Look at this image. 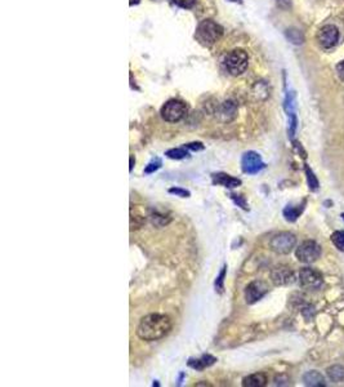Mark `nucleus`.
<instances>
[{
	"instance_id": "nucleus-1",
	"label": "nucleus",
	"mask_w": 344,
	"mask_h": 387,
	"mask_svg": "<svg viewBox=\"0 0 344 387\" xmlns=\"http://www.w3.org/2000/svg\"><path fill=\"white\" fill-rule=\"evenodd\" d=\"M172 329L170 318L165 314H148L140 322L137 326V336L142 341H158L168 336Z\"/></svg>"
},
{
	"instance_id": "nucleus-2",
	"label": "nucleus",
	"mask_w": 344,
	"mask_h": 387,
	"mask_svg": "<svg viewBox=\"0 0 344 387\" xmlns=\"http://www.w3.org/2000/svg\"><path fill=\"white\" fill-rule=\"evenodd\" d=\"M223 35V28L218 25L213 20H204L200 22V25L198 26L196 30V39L204 46H213L216 42L222 38Z\"/></svg>"
},
{
	"instance_id": "nucleus-3",
	"label": "nucleus",
	"mask_w": 344,
	"mask_h": 387,
	"mask_svg": "<svg viewBox=\"0 0 344 387\" xmlns=\"http://www.w3.org/2000/svg\"><path fill=\"white\" fill-rule=\"evenodd\" d=\"M249 64V56L244 50H232L226 56L224 66L226 70L234 76H238L248 68Z\"/></svg>"
},
{
	"instance_id": "nucleus-4",
	"label": "nucleus",
	"mask_w": 344,
	"mask_h": 387,
	"mask_svg": "<svg viewBox=\"0 0 344 387\" xmlns=\"http://www.w3.org/2000/svg\"><path fill=\"white\" fill-rule=\"evenodd\" d=\"M187 104L180 100H169L162 108V118L168 123H178L187 115Z\"/></svg>"
},
{
	"instance_id": "nucleus-5",
	"label": "nucleus",
	"mask_w": 344,
	"mask_h": 387,
	"mask_svg": "<svg viewBox=\"0 0 344 387\" xmlns=\"http://www.w3.org/2000/svg\"><path fill=\"white\" fill-rule=\"evenodd\" d=\"M296 238L294 234L282 231V232L276 234L270 242V248L278 254H288L296 248Z\"/></svg>"
},
{
	"instance_id": "nucleus-6",
	"label": "nucleus",
	"mask_w": 344,
	"mask_h": 387,
	"mask_svg": "<svg viewBox=\"0 0 344 387\" xmlns=\"http://www.w3.org/2000/svg\"><path fill=\"white\" fill-rule=\"evenodd\" d=\"M296 256L303 264H312L321 256V246L314 240H306L296 248Z\"/></svg>"
},
{
	"instance_id": "nucleus-7",
	"label": "nucleus",
	"mask_w": 344,
	"mask_h": 387,
	"mask_svg": "<svg viewBox=\"0 0 344 387\" xmlns=\"http://www.w3.org/2000/svg\"><path fill=\"white\" fill-rule=\"evenodd\" d=\"M299 283L303 288L310 289V290H317L322 286L324 278L320 271L311 268H302L300 272H299Z\"/></svg>"
},
{
	"instance_id": "nucleus-8",
	"label": "nucleus",
	"mask_w": 344,
	"mask_h": 387,
	"mask_svg": "<svg viewBox=\"0 0 344 387\" xmlns=\"http://www.w3.org/2000/svg\"><path fill=\"white\" fill-rule=\"evenodd\" d=\"M264 168L262 158L256 151H248L241 158V169L246 174H256Z\"/></svg>"
},
{
	"instance_id": "nucleus-9",
	"label": "nucleus",
	"mask_w": 344,
	"mask_h": 387,
	"mask_svg": "<svg viewBox=\"0 0 344 387\" xmlns=\"http://www.w3.org/2000/svg\"><path fill=\"white\" fill-rule=\"evenodd\" d=\"M316 39L318 42V46L329 50L332 46L338 43L339 39V31L338 28L332 25H325L318 30L316 35Z\"/></svg>"
},
{
	"instance_id": "nucleus-10",
	"label": "nucleus",
	"mask_w": 344,
	"mask_h": 387,
	"mask_svg": "<svg viewBox=\"0 0 344 387\" xmlns=\"http://www.w3.org/2000/svg\"><path fill=\"white\" fill-rule=\"evenodd\" d=\"M268 292V286L264 282H260V280H256V282H252L250 284H248L246 288H245V301L246 304H253L256 302H258L262 297H264Z\"/></svg>"
},
{
	"instance_id": "nucleus-11",
	"label": "nucleus",
	"mask_w": 344,
	"mask_h": 387,
	"mask_svg": "<svg viewBox=\"0 0 344 387\" xmlns=\"http://www.w3.org/2000/svg\"><path fill=\"white\" fill-rule=\"evenodd\" d=\"M271 279L274 286H289V284H292L296 282V275H294L292 268L281 264V266H276L271 271Z\"/></svg>"
},
{
	"instance_id": "nucleus-12",
	"label": "nucleus",
	"mask_w": 344,
	"mask_h": 387,
	"mask_svg": "<svg viewBox=\"0 0 344 387\" xmlns=\"http://www.w3.org/2000/svg\"><path fill=\"white\" fill-rule=\"evenodd\" d=\"M212 178H213L214 184H220V186H223V188H238L241 184L240 178L232 177V176L227 174V173H214V174L212 176Z\"/></svg>"
},
{
	"instance_id": "nucleus-13",
	"label": "nucleus",
	"mask_w": 344,
	"mask_h": 387,
	"mask_svg": "<svg viewBox=\"0 0 344 387\" xmlns=\"http://www.w3.org/2000/svg\"><path fill=\"white\" fill-rule=\"evenodd\" d=\"M236 112H238L236 104L231 101H227L220 104L218 111H216V116L220 118L222 122H231L236 116Z\"/></svg>"
},
{
	"instance_id": "nucleus-14",
	"label": "nucleus",
	"mask_w": 344,
	"mask_h": 387,
	"mask_svg": "<svg viewBox=\"0 0 344 387\" xmlns=\"http://www.w3.org/2000/svg\"><path fill=\"white\" fill-rule=\"evenodd\" d=\"M216 362V358L206 354V355H202V356L198 358V359H190L187 364H188L190 368L196 369V370H202V369L208 368V366H213Z\"/></svg>"
},
{
	"instance_id": "nucleus-15",
	"label": "nucleus",
	"mask_w": 344,
	"mask_h": 387,
	"mask_svg": "<svg viewBox=\"0 0 344 387\" xmlns=\"http://www.w3.org/2000/svg\"><path fill=\"white\" fill-rule=\"evenodd\" d=\"M268 382L267 376L262 372L249 374L242 380V386L245 387H263Z\"/></svg>"
},
{
	"instance_id": "nucleus-16",
	"label": "nucleus",
	"mask_w": 344,
	"mask_h": 387,
	"mask_svg": "<svg viewBox=\"0 0 344 387\" xmlns=\"http://www.w3.org/2000/svg\"><path fill=\"white\" fill-rule=\"evenodd\" d=\"M303 381L307 386H312V387H320V386H325V380H324L322 374L316 370H311V372L306 373L304 377H303Z\"/></svg>"
},
{
	"instance_id": "nucleus-17",
	"label": "nucleus",
	"mask_w": 344,
	"mask_h": 387,
	"mask_svg": "<svg viewBox=\"0 0 344 387\" xmlns=\"http://www.w3.org/2000/svg\"><path fill=\"white\" fill-rule=\"evenodd\" d=\"M328 376L332 382L344 381V366H332L328 369Z\"/></svg>"
},
{
	"instance_id": "nucleus-18",
	"label": "nucleus",
	"mask_w": 344,
	"mask_h": 387,
	"mask_svg": "<svg viewBox=\"0 0 344 387\" xmlns=\"http://www.w3.org/2000/svg\"><path fill=\"white\" fill-rule=\"evenodd\" d=\"M169 159L173 160H183L186 159V158H190L188 151L186 150V148H170V150H168L165 152Z\"/></svg>"
},
{
	"instance_id": "nucleus-19",
	"label": "nucleus",
	"mask_w": 344,
	"mask_h": 387,
	"mask_svg": "<svg viewBox=\"0 0 344 387\" xmlns=\"http://www.w3.org/2000/svg\"><path fill=\"white\" fill-rule=\"evenodd\" d=\"M302 210H303V206H286L284 209V216L289 222H294L296 221Z\"/></svg>"
},
{
	"instance_id": "nucleus-20",
	"label": "nucleus",
	"mask_w": 344,
	"mask_h": 387,
	"mask_svg": "<svg viewBox=\"0 0 344 387\" xmlns=\"http://www.w3.org/2000/svg\"><path fill=\"white\" fill-rule=\"evenodd\" d=\"M150 218H151V222H152L155 226H158V228L166 226V224L170 222V218H169L168 216L162 214V213H158V212L152 213V214L150 216Z\"/></svg>"
},
{
	"instance_id": "nucleus-21",
	"label": "nucleus",
	"mask_w": 344,
	"mask_h": 387,
	"mask_svg": "<svg viewBox=\"0 0 344 387\" xmlns=\"http://www.w3.org/2000/svg\"><path fill=\"white\" fill-rule=\"evenodd\" d=\"M332 242L340 252H344V231H335L332 235Z\"/></svg>"
},
{
	"instance_id": "nucleus-22",
	"label": "nucleus",
	"mask_w": 344,
	"mask_h": 387,
	"mask_svg": "<svg viewBox=\"0 0 344 387\" xmlns=\"http://www.w3.org/2000/svg\"><path fill=\"white\" fill-rule=\"evenodd\" d=\"M226 272H227V266H223L222 270H220V275L216 276V284H214V286H216V292H220L222 293L223 292V288H224V278H226Z\"/></svg>"
},
{
	"instance_id": "nucleus-23",
	"label": "nucleus",
	"mask_w": 344,
	"mask_h": 387,
	"mask_svg": "<svg viewBox=\"0 0 344 387\" xmlns=\"http://www.w3.org/2000/svg\"><path fill=\"white\" fill-rule=\"evenodd\" d=\"M162 159L155 158V159H152L148 164H147L146 168H144V174H151V173H155L158 169L162 168Z\"/></svg>"
},
{
	"instance_id": "nucleus-24",
	"label": "nucleus",
	"mask_w": 344,
	"mask_h": 387,
	"mask_svg": "<svg viewBox=\"0 0 344 387\" xmlns=\"http://www.w3.org/2000/svg\"><path fill=\"white\" fill-rule=\"evenodd\" d=\"M169 194H173L176 196L180 198H190L191 196V192L186 188H169Z\"/></svg>"
},
{
	"instance_id": "nucleus-25",
	"label": "nucleus",
	"mask_w": 344,
	"mask_h": 387,
	"mask_svg": "<svg viewBox=\"0 0 344 387\" xmlns=\"http://www.w3.org/2000/svg\"><path fill=\"white\" fill-rule=\"evenodd\" d=\"M173 3L176 4V6H180V8L188 10V8H192V6H195L196 0H173Z\"/></svg>"
},
{
	"instance_id": "nucleus-26",
	"label": "nucleus",
	"mask_w": 344,
	"mask_h": 387,
	"mask_svg": "<svg viewBox=\"0 0 344 387\" xmlns=\"http://www.w3.org/2000/svg\"><path fill=\"white\" fill-rule=\"evenodd\" d=\"M184 148H188V150L191 151H201V150H204L205 146L201 142H190V144H184Z\"/></svg>"
},
{
	"instance_id": "nucleus-27",
	"label": "nucleus",
	"mask_w": 344,
	"mask_h": 387,
	"mask_svg": "<svg viewBox=\"0 0 344 387\" xmlns=\"http://www.w3.org/2000/svg\"><path fill=\"white\" fill-rule=\"evenodd\" d=\"M231 198L234 200V203L238 204V206H240L241 208L248 209L246 203H245V200H244V199H241L240 195H234V194H231Z\"/></svg>"
},
{
	"instance_id": "nucleus-28",
	"label": "nucleus",
	"mask_w": 344,
	"mask_h": 387,
	"mask_svg": "<svg viewBox=\"0 0 344 387\" xmlns=\"http://www.w3.org/2000/svg\"><path fill=\"white\" fill-rule=\"evenodd\" d=\"M336 71H338V76L339 79L342 80L344 83V61H342L340 64H338V68H336Z\"/></svg>"
},
{
	"instance_id": "nucleus-29",
	"label": "nucleus",
	"mask_w": 344,
	"mask_h": 387,
	"mask_svg": "<svg viewBox=\"0 0 344 387\" xmlns=\"http://www.w3.org/2000/svg\"><path fill=\"white\" fill-rule=\"evenodd\" d=\"M134 163H136V160H134L133 156H130V166H129V172H132V170H133Z\"/></svg>"
},
{
	"instance_id": "nucleus-30",
	"label": "nucleus",
	"mask_w": 344,
	"mask_h": 387,
	"mask_svg": "<svg viewBox=\"0 0 344 387\" xmlns=\"http://www.w3.org/2000/svg\"><path fill=\"white\" fill-rule=\"evenodd\" d=\"M140 2V0H129V4H130V6H137Z\"/></svg>"
},
{
	"instance_id": "nucleus-31",
	"label": "nucleus",
	"mask_w": 344,
	"mask_h": 387,
	"mask_svg": "<svg viewBox=\"0 0 344 387\" xmlns=\"http://www.w3.org/2000/svg\"><path fill=\"white\" fill-rule=\"evenodd\" d=\"M342 217H343V220H344V213H343V214H342Z\"/></svg>"
}]
</instances>
